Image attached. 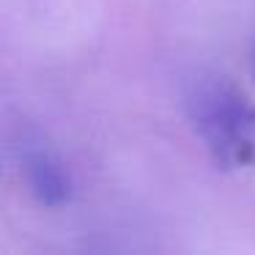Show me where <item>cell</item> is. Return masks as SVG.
<instances>
[{"label": "cell", "instance_id": "1", "mask_svg": "<svg viewBox=\"0 0 255 255\" xmlns=\"http://www.w3.org/2000/svg\"><path fill=\"white\" fill-rule=\"evenodd\" d=\"M184 107L200 143L222 170L255 167V105L225 77L195 74Z\"/></svg>", "mask_w": 255, "mask_h": 255}, {"label": "cell", "instance_id": "2", "mask_svg": "<svg viewBox=\"0 0 255 255\" xmlns=\"http://www.w3.org/2000/svg\"><path fill=\"white\" fill-rule=\"evenodd\" d=\"M22 173L28 189L41 206L58 209L72 198V176L63 159L47 143H28L22 148Z\"/></svg>", "mask_w": 255, "mask_h": 255}, {"label": "cell", "instance_id": "3", "mask_svg": "<svg viewBox=\"0 0 255 255\" xmlns=\"http://www.w3.org/2000/svg\"><path fill=\"white\" fill-rule=\"evenodd\" d=\"M253 74H255V47H253Z\"/></svg>", "mask_w": 255, "mask_h": 255}]
</instances>
